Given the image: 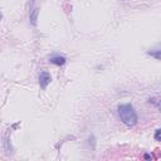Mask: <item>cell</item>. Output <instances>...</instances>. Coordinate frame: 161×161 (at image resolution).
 Wrapping results in <instances>:
<instances>
[{
	"label": "cell",
	"mask_w": 161,
	"mask_h": 161,
	"mask_svg": "<svg viewBox=\"0 0 161 161\" xmlns=\"http://www.w3.org/2000/svg\"><path fill=\"white\" fill-rule=\"evenodd\" d=\"M155 138L157 140V141H161V130H157L155 133Z\"/></svg>",
	"instance_id": "52a82bcc"
},
{
	"label": "cell",
	"mask_w": 161,
	"mask_h": 161,
	"mask_svg": "<svg viewBox=\"0 0 161 161\" xmlns=\"http://www.w3.org/2000/svg\"><path fill=\"white\" fill-rule=\"evenodd\" d=\"M50 83V76L48 72H42L40 76H39V84L40 87L43 88V90H45L47 86Z\"/></svg>",
	"instance_id": "7a4b0ae2"
},
{
	"label": "cell",
	"mask_w": 161,
	"mask_h": 161,
	"mask_svg": "<svg viewBox=\"0 0 161 161\" xmlns=\"http://www.w3.org/2000/svg\"><path fill=\"white\" fill-rule=\"evenodd\" d=\"M50 63H53L56 66H63L66 63V58L62 56H54L50 58Z\"/></svg>",
	"instance_id": "3957f363"
},
{
	"label": "cell",
	"mask_w": 161,
	"mask_h": 161,
	"mask_svg": "<svg viewBox=\"0 0 161 161\" xmlns=\"http://www.w3.org/2000/svg\"><path fill=\"white\" fill-rule=\"evenodd\" d=\"M149 54L151 57H154L156 59H159V61H161V48L160 49H154V50H150Z\"/></svg>",
	"instance_id": "277c9868"
},
{
	"label": "cell",
	"mask_w": 161,
	"mask_h": 161,
	"mask_svg": "<svg viewBox=\"0 0 161 161\" xmlns=\"http://www.w3.org/2000/svg\"><path fill=\"white\" fill-rule=\"evenodd\" d=\"M118 115L121 121L127 126H135L137 124V113L131 105H121L118 107Z\"/></svg>",
	"instance_id": "6da1fadb"
},
{
	"label": "cell",
	"mask_w": 161,
	"mask_h": 161,
	"mask_svg": "<svg viewBox=\"0 0 161 161\" xmlns=\"http://www.w3.org/2000/svg\"><path fill=\"white\" fill-rule=\"evenodd\" d=\"M150 102H152V103H154V105L156 106V107L161 109V100H156V98H152V100H150Z\"/></svg>",
	"instance_id": "8992f818"
},
{
	"label": "cell",
	"mask_w": 161,
	"mask_h": 161,
	"mask_svg": "<svg viewBox=\"0 0 161 161\" xmlns=\"http://www.w3.org/2000/svg\"><path fill=\"white\" fill-rule=\"evenodd\" d=\"M38 13H39V10H38V9H34V10H33V14L30 15V20H32V23L33 24H37V18H38Z\"/></svg>",
	"instance_id": "5b68a950"
}]
</instances>
